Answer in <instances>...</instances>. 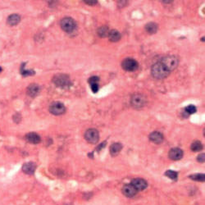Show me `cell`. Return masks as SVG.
I'll use <instances>...</instances> for the list:
<instances>
[{
    "label": "cell",
    "mask_w": 205,
    "mask_h": 205,
    "mask_svg": "<svg viewBox=\"0 0 205 205\" xmlns=\"http://www.w3.org/2000/svg\"><path fill=\"white\" fill-rule=\"evenodd\" d=\"M39 90H40V88L37 84H31L27 88V94L32 98H35V96L38 95Z\"/></svg>",
    "instance_id": "13"
},
{
    "label": "cell",
    "mask_w": 205,
    "mask_h": 205,
    "mask_svg": "<svg viewBox=\"0 0 205 205\" xmlns=\"http://www.w3.org/2000/svg\"><path fill=\"white\" fill-rule=\"evenodd\" d=\"M150 140L154 144H161L163 141V135L158 131H154L150 135Z\"/></svg>",
    "instance_id": "14"
},
{
    "label": "cell",
    "mask_w": 205,
    "mask_h": 205,
    "mask_svg": "<svg viewBox=\"0 0 205 205\" xmlns=\"http://www.w3.org/2000/svg\"><path fill=\"white\" fill-rule=\"evenodd\" d=\"M20 73L21 75L24 76H31V75H34L35 74V71H28V70H24L23 67L21 66V69H20Z\"/></svg>",
    "instance_id": "25"
},
{
    "label": "cell",
    "mask_w": 205,
    "mask_h": 205,
    "mask_svg": "<svg viewBox=\"0 0 205 205\" xmlns=\"http://www.w3.org/2000/svg\"><path fill=\"white\" fill-rule=\"evenodd\" d=\"M66 111V108L63 103L60 102H52L49 106V112L53 115H62Z\"/></svg>",
    "instance_id": "7"
},
{
    "label": "cell",
    "mask_w": 205,
    "mask_h": 205,
    "mask_svg": "<svg viewBox=\"0 0 205 205\" xmlns=\"http://www.w3.org/2000/svg\"><path fill=\"white\" fill-rule=\"evenodd\" d=\"M99 81V78L98 76H91L90 78L89 79L90 85H91V84H98Z\"/></svg>",
    "instance_id": "26"
},
{
    "label": "cell",
    "mask_w": 205,
    "mask_h": 205,
    "mask_svg": "<svg viewBox=\"0 0 205 205\" xmlns=\"http://www.w3.org/2000/svg\"><path fill=\"white\" fill-rule=\"evenodd\" d=\"M151 73H152V76L154 78L158 80H162L167 77L168 75L170 74V71L167 70V68H165L160 62H158L155 63L152 67Z\"/></svg>",
    "instance_id": "1"
},
{
    "label": "cell",
    "mask_w": 205,
    "mask_h": 205,
    "mask_svg": "<svg viewBox=\"0 0 205 205\" xmlns=\"http://www.w3.org/2000/svg\"><path fill=\"white\" fill-rule=\"evenodd\" d=\"M131 184L137 191H144V189H146L147 185H148L146 181L141 178L134 179L131 181Z\"/></svg>",
    "instance_id": "9"
},
{
    "label": "cell",
    "mask_w": 205,
    "mask_h": 205,
    "mask_svg": "<svg viewBox=\"0 0 205 205\" xmlns=\"http://www.w3.org/2000/svg\"><path fill=\"white\" fill-rule=\"evenodd\" d=\"M121 67L124 70L127 71H135L138 69L139 64L135 59L131 58H127L122 61Z\"/></svg>",
    "instance_id": "6"
},
{
    "label": "cell",
    "mask_w": 205,
    "mask_h": 205,
    "mask_svg": "<svg viewBox=\"0 0 205 205\" xmlns=\"http://www.w3.org/2000/svg\"><path fill=\"white\" fill-rule=\"evenodd\" d=\"M104 146H105V142H103V143H102V144H100L99 146L97 148V150H98V151H100Z\"/></svg>",
    "instance_id": "30"
},
{
    "label": "cell",
    "mask_w": 205,
    "mask_h": 205,
    "mask_svg": "<svg viewBox=\"0 0 205 205\" xmlns=\"http://www.w3.org/2000/svg\"><path fill=\"white\" fill-rule=\"evenodd\" d=\"M35 169H36V165H35V162H32L25 163L23 165V167H22V171L26 174H28V175L34 174V172H35Z\"/></svg>",
    "instance_id": "12"
},
{
    "label": "cell",
    "mask_w": 205,
    "mask_h": 205,
    "mask_svg": "<svg viewBox=\"0 0 205 205\" xmlns=\"http://www.w3.org/2000/svg\"><path fill=\"white\" fill-rule=\"evenodd\" d=\"M122 193L126 197L132 198L134 197L137 194V191L135 190V187L132 185L131 184H125L122 188Z\"/></svg>",
    "instance_id": "10"
},
{
    "label": "cell",
    "mask_w": 205,
    "mask_h": 205,
    "mask_svg": "<svg viewBox=\"0 0 205 205\" xmlns=\"http://www.w3.org/2000/svg\"><path fill=\"white\" fill-rule=\"evenodd\" d=\"M60 25H61L62 29L67 33L73 32L76 28V24L75 20L71 17H65L62 19Z\"/></svg>",
    "instance_id": "4"
},
{
    "label": "cell",
    "mask_w": 205,
    "mask_h": 205,
    "mask_svg": "<svg viewBox=\"0 0 205 205\" xmlns=\"http://www.w3.org/2000/svg\"><path fill=\"white\" fill-rule=\"evenodd\" d=\"M165 176H167L168 178L172 179V180H176L177 176H178V174L175 171L168 170L165 172Z\"/></svg>",
    "instance_id": "22"
},
{
    "label": "cell",
    "mask_w": 205,
    "mask_h": 205,
    "mask_svg": "<svg viewBox=\"0 0 205 205\" xmlns=\"http://www.w3.org/2000/svg\"><path fill=\"white\" fill-rule=\"evenodd\" d=\"M122 149V145L120 143H114L112 144L110 146V153H111L112 156H117V154H119V153L121 152V150Z\"/></svg>",
    "instance_id": "17"
},
{
    "label": "cell",
    "mask_w": 205,
    "mask_h": 205,
    "mask_svg": "<svg viewBox=\"0 0 205 205\" xmlns=\"http://www.w3.org/2000/svg\"><path fill=\"white\" fill-rule=\"evenodd\" d=\"M20 20V17L17 14H12L9 16L8 17V20H7V23L8 24L9 26L11 27H13V26H16L17 25Z\"/></svg>",
    "instance_id": "16"
},
{
    "label": "cell",
    "mask_w": 205,
    "mask_h": 205,
    "mask_svg": "<svg viewBox=\"0 0 205 205\" xmlns=\"http://www.w3.org/2000/svg\"><path fill=\"white\" fill-rule=\"evenodd\" d=\"M196 111H197L196 107L194 105H189L184 109V112H185L186 113H188V114H193L194 112H196Z\"/></svg>",
    "instance_id": "24"
},
{
    "label": "cell",
    "mask_w": 205,
    "mask_h": 205,
    "mask_svg": "<svg viewBox=\"0 0 205 205\" xmlns=\"http://www.w3.org/2000/svg\"><path fill=\"white\" fill-rule=\"evenodd\" d=\"M203 144L200 141H194L191 144V150L194 152H199L200 150H202Z\"/></svg>",
    "instance_id": "21"
},
{
    "label": "cell",
    "mask_w": 205,
    "mask_h": 205,
    "mask_svg": "<svg viewBox=\"0 0 205 205\" xmlns=\"http://www.w3.org/2000/svg\"><path fill=\"white\" fill-rule=\"evenodd\" d=\"M145 30L150 35L155 34L158 31V25L153 22H150V23L146 24L145 26Z\"/></svg>",
    "instance_id": "19"
},
{
    "label": "cell",
    "mask_w": 205,
    "mask_h": 205,
    "mask_svg": "<svg viewBox=\"0 0 205 205\" xmlns=\"http://www.w3.org/2000/svg\"><path fill=\"white\" fill-rule=\"evenodd\" d=\"M109 27H106V26H103V27H101L98 30V35L99 37H102V38H104V37H107L109 35Z\"/></svg>",
    "instance_id": "20"
},
{
    "label": "cell",
    "mask_w": 205,
    "mask_h": 205,
    "mask_svg": "<svg viewBox=\"0 0 205 205\" xmlns=\"http://www.w3.org/2000/svg\"><path fill=\"white\" fill-rule=\"evenodd\" d=\"M53 82L56 86L62 89H68L71 85L69 76L64 74H58L53 78Z\"/></svg>",
    "instance_id": "2"
},
{
    "label": "cell",
    "mask_w": 205,
    "mask_h": 205,
    "mask_svg": "<svg viewBox=\"0 0 205 205\" xmlns=\"http://www.w3.org/2000/svg\"><path fill=\"white\" fill-rule=\"evenodd\" d=\"M168 156L172 160L177 161V160L181 159L182 157H183V151L179 148H174V149H172L170 150Z\"/></svg>",
    "instance_id": "11"
},
{
    "label": "cell",
    "mask_w": 205,
    "mask_h": 205,
    "mask_svg": "<svg viewBox=\"0 0 205 205\" xmlns=\"http://www.w3.org/2000/svg\"><path fill=\"white\" fill-rule=\"evenodd\" d=\"M1 71H2V68H0V72H1Z\"/></svg>",
    "instance_id": "31"
},
{
    "label": "cell",
    "mask_w": 205,
    "mask_h": 205,
    "mask_svg": "<svg viewBox=\"0 0 205 205\" xmlns=\"http://www.w3.org/2000/svg\"><path fill=\"white\" fill-rule=\"evenodd\" d=\"M190 177L194 181H204L205 180V176L203 174H194Z\"/></svg>",
    "instance_id": "23"
},
{
    "label": "cell",
    "mask_w": 205,
    "mask_h": 205,
    "mask_svg": "<svg viewBox=\"0 0 205 205\" xmlns=\"http://www.w3.org/2000/svg\"><path fill=\"white\" fill-rule=\"evenodd\" d=\"M26 139L28 142L31 144H37L40 142L41 139L40 136L36 134V133H34V132H31V133H29L26 135Z\"/></svg>",
    "instance_id": "15"
},
{
    "label": "cell",
    "mask_w": 205,
    "mask_h": 205,
    "mask_svg": "<svg viewBox=\"0 0 205 205\" xmlns=\"http://www.w3.org/2000/svg\"><path fill=\"white\" fill-rule=\"evenodd\" d=\"M162 64L163 65L165 68H167L169 71H172L174 69H176L177 68L179 63L178 58H176V56L173 55H168L166 57H163L160 61Z\"/></svg>",
    "instance_id": "3"
},
{
    "label": "cell",
    "mask_w": 205,
    "mask_h": 205,
    "mask_svg": "<svg viewBox=\"0 0 205 205\" xmlns=\"http://www.w3.org/2000/svg\"><path fill=\"white\" fill-rule=\"evenodd\" d=\"M90 88L91 90H92V91H93V93H97V92L99 91V85H98V84H91Z\"/></svg>",
    "instance_id": "27"
},
{
    "label": "cell",
    "mask_w": 205,
    "mask_h": 205,
    "mask_svg": "<svg viewBox=\"0 0 205 205\" xmlns=\"http://www.w3.org/2000/svg\"><path fill=\"white\" fill-rule=\"evenodd\" d=\"M197 160H198V162H202V163H203L205 161V154L204 153H201V154H199V156H198V158H197Z\"/></svg>",
    "instance_id": "28"
},
{
    "label": "cell",
    "mask_w": 205,
    "mask_h": 205,
    "mask_svg": "<svg viewBox=\"0 0 205 205\" xmlns=\"http://www.w3.org/2000/svg\"><path fill=\"white\" fill-rule=\"evenodd\" d=\"M131 103L132 107H134L135 109H141L145 105L146 99L142 94H135L131 97Z\"/></svg>",
    "instance_id": "5"
},
{
    "label": "cell",
    "mask_w": 205,
    "mask_h": 205,
    "mask_svg": "<svg viewBox=\"0 0 205 205\" xmlns=\"http://www.w3.org/2000/svg\"><path fill=\"white\" fill-rule=\"evenodd\" d=\"M85 3L88 4V5H90V6H94L95 4H97V1H84Z\"/></svg>",
    "instance_id": "29"
},
{
    "label": "cell",
    "mask_w": 205,
    "mask_h": 205,
    "mask_svg": "<svg viewBox=\"0 0 205 205\" xmlns=\"http://www.w3.org/2000/svg\"><path fill=\"white\" fill-rule=\"evenodd\" d=\"M85 138L89 143L96 144L99 140V134L95 129H89L85 134Z\"/></svg>",
    "instance_id": "8"
},
{
    "label": "cell",
    "mask_w": 205,
    "mask_h": 205,
    "mask_svg": "<svg viewBox=\"0 0 205 205\" xmlns=\"http://www.w3.org/2000/svg\"><path fill=\"white\" fill-rule=\"evenodd\" d=\"M108 36H109V40L112 41V42H117L121 39V34L119 33V31H117L116 30H110Z\"/></svg>",
    "instance_id": "18"
}]
</instances>
